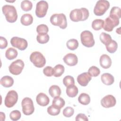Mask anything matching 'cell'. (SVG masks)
I'll use <instances>...</instances> for the list:
<instances>
[{
	"label": "cell",
	"mask_w": 121,
	"mask_h": 121,
	"mask_svg": "<svg viewBox=\"0 0 121 121\" xmlns=\"http://www.w3.org/2000/svg\"><path fill=\"white\" fill-rule=\"evenodd\" d=\"M89 15L88 10L85 8L76 9L71 11L69 14V17L73 22H78L86 20Z\"/></svg>",
	"instance_id": "6da1fadb"
},
{
	"label": "cell",
	"mask_w": 121,
	"mask_h": 121,
	"mask_svg": "<svg viewBox=\"0 0 121 121\" xmlns=\"http://www.w3.org/2000/svg\"><path fill=\"white\" fill-rule=\"evenodd\" d=\"M3 14L5 15L6 20L9 23L16 22L17 18V10L14 6L10 5H4L2 8Z\"/></svg>",
	"instance_id": "7a4b0ae2"
},
{
	"label": "cell",
	"mask_w": 121,
	"mask_h": 121,
	"mask_svg": "<svg viewBox=\"0 0 121 121\" xmlns=\"http://www.w3.org/2000/svg\"><path fill=\"white\" fill-rule=\"evenodd\" d=\"M51 24L55 26H59L61 29H65L67 26L66 16L63 13L54 14L50 17Z\"/></svg>",
	"instance_id": "3957f363"
},
{
	"label": "cell",
	"mask_w": 121,
	"mask_h": 121,
	"mask_svg": "<svg viewBox=\"0 0 121 121\" xmlns=\"http://www.w3.org/2000/svg\"><path fill=\"white\" fill-rule=\"evenodd\" d=\"M30 60L37 68H42L46 63V60L44 56L42 53L37 51L33 52L31 54Z\"/></svg>",
	"instance_id": "277c9868"
},
{
	"label": "cell",
	"mask_w": 121,
	"mask_h": 121,
	"mask_svg": "<svg viewBox=\"0 0 121 121\" xmlns=\"http://www.w3.org/2000/svg\"><path fill=\"white\" fill-rule=\"evenodd\" d=\"M110 6V3L108 1L99 0L96 3L94 9V13L96 16H102L108 9Z\"/></svg>",
	"instance_id": "5b68a950"
},
{
	"label": "cell",
	"mask_w": 121,
	"mask_h": 121,
	"mask_svg": "<svg viewBox=\"0 0 121 121\" xmlns=\"http://www.w3.org/2000/svg\"><path fill=\"white\" fill-rule=\"evenodd\" d=\"M80 39L82 44L86 47H92L95 45V40L92 32L85 30L80 34Z\"/></svg>",
	"instance_id": "8992f818"
},
{
	"label": "cell",
	"mask_w": 121,
	"mask_h": 121,
	"mask_svg": "<svg viewBox=\"0 0 121 121\" xmlns=\"http://www.w3.org/2000/svg\"><path fill=\"white\" fill-rule=\"evenodd\" d=\"M23 113L26 115H29L33 113L35 107L32 100L29 97L24 98L21 102Z\"/></svg>",
	"instance_id": "52a82bcc"
},
{
	"label": "cell",
	"mask_w": 121,
	"mask_h": 121,
	"mask_svg": "<svg viewBox=\"0 0 121 121\" xmlns=\"http://www.w3.org/2000/svg\"><path fill=\"white\" fill-rule=\"evenodd\" d=\"M24 66V61L20 59H17L11 63L9 67V69L10 73L14 75H18L22 72Z\"/></svg>",
	"instance_id": "ba28073f"
},
{
	"label": "cell",
	"mask_w": 121,
	"mask_h": 121,
	"mask_svg": "<svg viewBox=\"0 0 121 121\" xmlns=\"http://www.w3.org/2000/svg\"><path fill=\"white\" fill-rule=\"evenodd\" d=\"M18 100V94L15 90H10L7 94L4 104L7 107L10 108L13 107L17 102Z\"/></svg>",
	"instance_id": "9c48e42d"
},
{
	"label": "cell",
	"mask_w": 121,
	"mask_h": 121,
	"mask_svg": "<svg viewBox=\"0 0 121 121\" xmlns=\"http://www.w3.org/2000/svg\"><path fill=\"white\" fill-rule=\"evenodd\" d=\"M48 9V4L47 1L41 0L38 2L36 5L35 14L38 17L41 18L44 17Z\"/></svg>",
	"instance_id": "30bf717a"
},
{
	"label": "cell",
	"mask_w": 121,
	"mask_h": 121,
	"mask_svg": "<svg viewBox=\"0 0 121 121\" xmlns=\"http://www.w3.org/2000/svg\"><path fill=\"white\" fill-rule=\"evenodd\" d=\"M119 18L109 16L105 19L103 28L106 31L111 32L115 26L119 24Z\"/></svg>",
	"instance_id": "8fae6325"
},
{
	"label": "cell",
	"mask_w": 121,
	"mask_h": 121,
	"mask_svg": "<svg viewBox=\"0 0 121 121\" xmlns=\"http://www.w3.org/2000/svg\"><path fill=\"white\" fill-rule=\"evenodd\" d=\"M10 43L13 47L17 48L21 51L25 50L28 45L26 39L17 36L11 38Z\"/></svg>",
	"instance_id": "7c38bea8"
},
{
	"label": "cell",
	"mask_w": 121,
	"mask_h": 121,
	"mask_svg": "<svg viewBox=\"0 0 121 121\" xmlns=\"http://www.w3.org/2000/svg\"><path fill=\"white\" fill-rule=\"evenodd\" d=\"M116 100L115 97L111 95L105 96L101 100V104L104 108L113 107L116 104Z\"/></svg>",
	"instance_id": "4fadbf2b"
},
{
	"label": "cell",
	"mask_w": 121,
	"mask_h": 121,
	"mask_svg": "<svg viewBox=\"0 0 121 121\" xmlns=\"http://www.w3.org/2000/svg\"><path fill=\"white\" fill-rule=\"evenodd\" d=\"M64 62L69 66H75L78 62L77 55L74 53H69L67 54L63 58Z\"/></svg>",
	"instance_id": "5bb4252c"
},
{
	"label": "cell",
	"mask_w": 121,
	"mask_h": 121,
	"mask_svg": "<svg viewBox=\"0 0 121 121\" xmlns=\"http://www.w3.org/2000/svg\"><path fill=\"white\" fill-rule=\"evenodd\" d=\"M91 76L88 72H84L79 75L77 77V81L82 86H86L91 80Z\"/></svg>",
	"instance_id": "9a60e30c"
},
{
	"label": "cell",
	"mask_w": 121,
	"mask_h": 121,
	"mask_svg": "<svg viewBox=\"0 0 121 121\" xmlns=\"http://www.w3.org/2000/svg\"><path fill=\"white\" fill-rule=\"evenodd\" d=\"M36 101L37 103L42 106L47 105L50 102V99L48 96L43 93H40L36 96Z\"/></svg>",
	"instance_id": "2e32d148"
},
{
	"label": "cell",
	"mask_w": 121,
	"mask_h": 121,
	"mask_svg": "<svg viewBox=\"0 0 121 121\" xmlns=\"http://www.w3.org/2000/svg\"><path fill=\"white\" fill-rule=\"evenodd\" d=\"M100 66L104 69H108L112 65L111 58L107 54H104L101 56L99 60Z\"/></svg>",
	"instance_id": "e0dca14e"
},
{
	"label": "cell",
	"mask_w": 121,
	"mask_h": 121,
	"mask_svg": "<svg viewBox=\"0 0 121 121\" xmlns=\"http://www.w3.org/2000/svg\"><path fill=\"white\" fill-rule=\"evenodd\" d=\"M101 79L103 83L108 86L112 85L114 82V78L113 76L109 73L103 74L101 75Z\"/></svg>",
	"instance_id": "ac0fdd59"
},
{
	"label": "cell",
	"mask_w": 121,
	"mask_h": 121,
	"mask_svg": "<svg viewBox=\"0 0 121 121\" xmlns=\"http://www.w3.org/2000/svg\"><path fill=\"white\" fill-rule=\"evenodd\" d=\"M0 83L5 87H10L14 84V79L11 77L5 76L0 79Z\"/></svg>",
	"instance_id": "d6986e66"
},
{
	"label": "cell",
	"mask_w": 121,
	"mask_h": 121,
	"mask_svg": "<svg viewBox=\"0 0 121 121\" xmlns=\"http://www.w3.org/2000/svg\"><path fill=\"white\" fill-rule=\"evenodd\" d=\"M20 22L24 26H29L32 24L33 22V17L30 14H25L22 16Z\"/></svg>",
	"instance_id": "ffe728a7"
},
{
	"label": "cell",
	"mask_w": 121,
	"mask_h": 121,
	"mask_svg": "<svg viewBox=\"0 0 121 121\" xmlns=\"http://www.w3.org/2000/svg\"><path fill=\"white\" fill-rule=\"evenodd\" d=\"M78 87L74 85H71L67 86L66 93L68 96L74 97L78 94Z\"/></svg>",
	"instance_id": "44dd1931"
},
{
	"label": "cell",
	"mask_w": 121,
	"mask_h": 121,
	"mask_svg": "<svg viewBox=\"0 0 121 121\" xmlns=\"http://www.w3.org/2000/svg\"><path fill=\"white\" fill-rule=\"evenodd\" d=\"M49 93L52 97L59 96L61 94L60 87L57 85H52L50 86L49 89Z\"/></svg>",
	"instance_id": "7402d4cb"
},
{
	"label": "cell",
	"mask_w": 121,
	"mask_h": 121,
	"mask_svg": "<svg viewBox=\"0 0 121 121\" xmlns=\"http://www.w3.org/2000/svg\"><path fill=\"white\" fill-rule=\"evenodd\" d=\"M17 54L18 52L17 50L11 47L8 48L5 52V56L6 58L9 60L14 59L17 57Z\"/></svg>",
	"instance_id": "603a6c76"
},
{
	"label": "cell",
	"mask_w": 121,
	"mask_h": 121,
	"mask_svg": "<svg viewBox=\"0 0 121 121\" xmlns=\"http://www.w3.org/2000/svg\"><path fill=\"white\" fill-rule=\"evenodd\" d=\"M78 101L79 103L83 105H87L90 102V97L88 94L83 93L79 95Z\"/></svg>",
	"instance_id": "cb8c5ba5"
},
{
	"label": "cell",
	"mask_w": 121,
	"mask_h": 121,
	"mask_svg": "<svg viewBox=\"0 0 121 121\" xmlns=\"http://www.w3.org/2000/svg\"><path fill=\"white\" fill-rule=\"evenodd\" d=\"M107 51L111 53L115 52L118 48L117 43L113 40H112L107 45H105Z\"/></svg>",
	"instance_id": "d4e9b609"
},
{
	"label": "cell",
	"mask_w": 121,
	"mask_h": 121,
	"mask_svg": "<svg viewBox=\"0 0 121 121\" xmlns=\"http://www.w3.org/2000/svg\"><path fill=\"white\" fill-rule=\"evenodd\" d=\"M104 21L101 19H96L92 23V27L95 30H99L103 27Z\"/></svg>",
	"instance_id": "484cf974"
},
{
	"label": "cell",
	"mask_w": 121,
	"mask_h": 121,
	"mask_svg": "<svg viewBox=\"0 0 121 121\" xmlns=\"http://www.w3.org/2000/svg\"><path fill=\"white\" fill-rule=\"evenodd\" d=\"M67 48L70 50H75L78 46V42L75 39H70L68 40L66 43Z\"/></svg>",
	"instance_id": "4316f807"
},
{
	"label": "cell",
	"mask_w": 121,
	"mask_h": 121,
	"mask_svg": "<svg viewBox=\"0 0 121 121\" xmlns=\"http://www.w3.org/2000/svg\"><path fill=\"white\" fill-rule=\"evenodd\" d=\"M53 70L54 76L55 77H59L63 74L65 68L63 65L61 64H57L54 67Z\"/></svg>",
	"instance_id": "83f0119b"
},
{
	"label": "cell",
	"mask_w": 121,
	"mask_h": 121,
	"mask_svg": "<svg viewBox=\"0 0 121 121\" xmlns=\"http://www.w3.org/2000/svg\"><path fill=\"white\" fill-rule=\"evenodd\" d=\"M49 35L45 33L38 34L36 36L37 41L41 44L47 43L49 41Z\"/></svg>",
	"instance_id": "f1b7e54d"
},
{
	"label": "cell",
	"mask_w": 121,
	"mask_h": 121,
	"mask_svg": "<svg viewBox=\"0 0 121 121\" xmlns=\"http://www.w3.org/2000/svg\"><path fill=\"white\" fill-rule=\"evenodd\" d=\"M52 104L53 105L61 109L65 105V102L62 98L59 96H56L53 99Z\"/></svg>",
	"instance_id": "f546056e"
},
{
	"label": "cell",
	"mask_w": 121,
	"mask_h": 121,
	"mask_svg": "<svg viewBox=\"0 0 121 121\" xmlns=\"http://www.w3.org/2000/svg\"><path fill=\"white\" fill-rule=\"evenodd\" d=\"M109 16L120 19L121 17V10L120 8L118 7H113L110 10Z\"/></svg>",
	"instance_id": "4dcf8cb0"
},
{
	"label": "cell",
	"mask_w": 121,
	"mask_h": 121,
	"mask_svg": "<svg viewBox=\"0 0 121 121\" xmlns=\"http://www.w3.org/2000/svg\"><path fill=\"white\" fill-rule=\"evenodd\" d=\"M33 7V4L31 1L25 0H23L21 3V8L24 11H28L31 10Z\"/></svg>",
	"instance_id": "1f68e13d"
},
{
	"label": "cell",
	"mask_w": 121,
	"mask_h": 121,
	"mask_svg": "<svg viewBox=\"0 0 121 121\" xmlns=\"http://www.w3.org/2000/svg\"><path fill=\"white\" fill-rule=\"evenodd\" d=\"M100 40L103 43L106 45L112 39L110 35L104 32H102L100 35Z\"/></svg>",
	"instance_id": "d6a6232c"
},
{
	"label": "cell",
	"mask_w": 121,
	"mask_h": 121,
	"mask_svg": "<svg viewBox=\"0 0 121 121\" xmlns=\"http://www.w3.org/2000/svg\"><path fill=\"white\" fill-rule=\"evenodd\" d=\"M47 111L49 114L52 116H56L60 113V109L52 104L47 108Z\"/></svg>",
	"instance_id": "836d02e7"
},
{
	"label": "cell",
	"mask_w": 121,
	"mask_h": 121,
	"mask_svg": "<svg viewBox=\"0 0 121 121\" xmlns=\"http://www.w3.org/2000/svg\"><path fill=\"white\" fill-rule=\"evenodd\" d=\"M88 73L91 77H97L100 74V70L97 67L92 66L88 69Z\"/></svg>",
	"instance_id": "e575fe53"
},
{
	"label": "cell",
	"mask_w": 121,
	"mask_h": 121,
	"mask_svg": "<svg viewBox=\"0 0 121 121\" xmlns=\"http://www.w3.org/2000/svg\"><path fill=\"white\" fill-rule=\"evenodd\" d=\"M63 83L66 86H68L71 85H74V78L73 77L71 76H66L63 79Z\"/></svg>",
	"instance_id": "d590c367"
},
{
	"label": "cell",
	"mask_w": 121,
	"mask_h": 121,
	"mask_svg": "<svg viewBox=\"0 0 121 121\" xmlns=\"http://www.w3.org/2000/svg\"><path fill=\"white\" fill-rule=\"evenodd\" d=\"M21 115V112L19 111L14 110L10 113L9 117L11 120L16 121L20 119Z\"/></svg>",
	"instance_id": "8d00e7d4"
},
{
	"label": "cell",
	"mask_w": 121,
	"mask_h": 121,
	"mask_svg": "<svg viewBox=\"0 0 121 121\" xmlns=\"http://www.w3.org/2000/svg\"><path fill=\"white\" fill-rule=\"evenodd\" d=\"M49 29L47 25L45 24H41L38 25L36 27V32L38 34L45 33L47 34Z\"/></svg>",
	"instance_id": "74e56055"
},
{
	"label": "cell",
	"mask_w": 121,
	"mask_h": 121,
	"mask_svg": "<svg viewBox=\"0 0 121 121\" xmlns=\"http://www.w3.org/2000/svg\"><path fill=\"white\" fill-rule=\"evenodd\" d=\"M74 113V109L70 106L66 107L63 110V115L66 117H70L72 116Z\"/></svg>",
	"instance_id": "f35d334b"
},
{
	"label": "cell",
	"mask_w": 121,
	"mask_h": 121,
	"mask_svg": "<svg viewBox=\"0 0 121 121\" xmlns=\"http://www.w3.org/2000/svg\"><path fill=\"white\" fill-rule=\"evenodd\" d=\"M43 73L47 77H51L54 75V70L52 67L46 66L43 69Z\"/></svg>",
	"instance_id": "ab89813d"
},
{
	"label": "cell",
	"mask_w": 121,
	"mask_h": 121,
	"mask_svg": "<svg viewBox=\"0 0 121 121\" xmlns=\"http://www.w3.org/2000/svg\"><path fill=\"white\" fill-rule=\"evenodd\" d=\"M0 48L1 49L6 48L8 45V42L7 39L2 36L0 37Z\"/></svg>",
	"instance_id": "60d3db41"
},
{
	"label": "cell",
	"mask_w": 121,
	"mask_h": 121,
	"mask_svg": "<svg viewBox=\"0 0 121 121\" xmlns=\"http://www.w3.org/2000/svg\"><path fill=\"white\" fill-rule=\"evenodd\" d=\"M75 120L76 121H88V119L87 116L85 114H84L83 113H79L76 117Z\"/></svg>",
	"instance_id": "b9f144b4"
},
{
	"label": "cell",
	"mask_w": 121,
	"mask_h": 121,
	"mask_svg": "<svg viewBox=\"0 0 121 121\" xmlns=\"http://www.w3.org/2000/svg\"><path fill=\"white\" fill-rule=\"evenodd\" d=\"M0 117H1L0 120L2 119V118H3V121H4L5 119V115L4 113H3L2 112H0Z\"/></svg>",
	"instance_id": "7bdbcfd3"
}]
</instances>
